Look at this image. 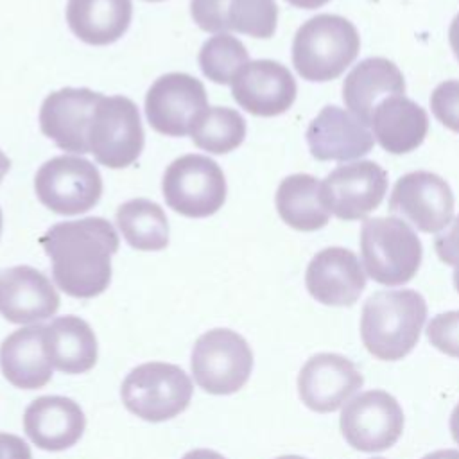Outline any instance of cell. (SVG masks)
<instances>
[{
	"mask_svg": "<svg viewBox=\"0 0 459 459\" xmlns=\"http://www.w3.org/2000/svg\"><path fill=\"white\" fill-rule=\"evenodd\" d=\"M39 244L52 262L56 285L72 298H95L111 281V256L120 240L104 217H84L50 226Z\"/></svg>",
	"mask_w": 459,
	"mask_h": 459,
	"instance_id": "obj_1",
	"label": "cell"
},
{
	"mask_svg": "<svg viewBox=\"0 0 459 459\" xmlns=\"http://www.w3.org/2000/svg\"><path fill=\"white\" fill-rule=\"evenodd\" d=\"M427 319V303L412 289L371 294L360 316L366 350L380 360H400L416 346Z\"/></svg>",
	"mask_w": 459,
	"mask_h": 459,
	"instance_id": "obj_2",
	"label": "cell"
},
{
	"mask_svg": "<svg viewBox=\"0 0 459 459\" xmlns=\"http://www.w3.org/2000/svg\"><path fill=\"white\" fill-rule=\"evenodd\" d=\"M360 38L355 25L339 14L307 20L292 39V65L301 79L326 82L337 79L359 56Z\"/></svg>",
	"mask_w": 459,
	"mask_h": 459,
	"instance_id": "obj_3",
	"label": "cell"
},
{
	"mask_svg": "<svg viewBox=\"0 0 459 459\" xmlns=\"http://www.w3.org/2000/svg\"><path fill=\"white\" fill-rule=\"evenodd\" d=\"M360 255L371 280L396 287L414 278L421 265L423 247L414 230L402 219L373 217L362 222Z\"/></svg>",
	"mask_w": 459,
	"mask_h": 459,
	"instance_id": "obj_4",
	"label": "cell"
},
{
	"mask_svg": "<svg viewBox=\"0 0 459 459\" xmlns=\"http://www.w3.org/2000/svg\"><path fill=\"white\" fill-rule=\"evenodd\" d=\"M192 380L174 364L145 362L127 373L120 396L129 412L145 421H167L181 414L192 400Z\"/></svg>",
	"mask_w": 459,
	"mask_h": 459,
	"instance_id": "obj_5",
	"label": "cell"
},
{
	"mask_svg": "<svg viewBox=\"0 0 459 459\" xmlns=\"http://www.w3.org/2000/svg\"><path fill=\"white\" fill-rule=\"evenodd\" d=\"M145 133L136 104L124 95H102L93 108L88 149L108 169L133 165L143 151Z\"/></svg>",
	"mask_w": 459,
	"mask_h": 459,
	"instance_id": "obj_6",
	"label": "cell"
},
{
	"mask_svg": "<svg viewBox=\"0 0 459 459\" xmlns=\"http://www.w3.org/2000/svg\"><path fill=\"white\" fill-rule=\"evenodd\" d=\"M161 192L165 203L176 213L203 219L222 208L228 186L215 160L204 154H185L165 169Z\"/></svg>",
	"mask_w": 459,
	"mask_h": 459,
	"instance_id": "obj_7",
	"label": "cell"
},
{
	"mask_svg": "<svg viewBox=\"0 0 459 459\" xmlns=\"http://www.w3.org/2000/svg\"><path fill=\"white\" fill-rule=\"evenodd\" d=\"M39 203L59 215H79L91 210L102 195V176L82 156H56L45 161L34 176Z\"/></svg>",
	"mask_w": 459,
	"mask_h": 459,
	"instance_id": "obj_8",
	"label": "cell"
},
{
	"mask_svg": "<svg viewBox=\"0 0 459 459\" xmlns=\"http://www.w3.org/2000/svg\"><path fill=\"white\" fill-rule=\"evenodd\" d=\"M190 368L194 380L206 393L231 394L249 380L253 351L237 332L213 328L195 341Z\"/></svg>",
	"mask_w": 459,
	"mask_h": 459,
	"instance_id": "obj_9",
	"label": "cell"
},
{
	"mask_svg": "<svg viewBox=\"0 0 459 459\" xmlns=\"http://www.w3.org/2000/svg\"><path fill=\"white\" fill-rule=\"evenodd\" d=\"M204 84L183 72L158 77L145 93L149 126L165 136H186L208 109Z\"/></svg>",
	"mask_w": 459,
	"mask_h": 459,
	"instance_id": "obj_10",
	"label": "cell"
},
{
	"mask_svg": "<svg viewBox=\"0 0 459 459\" xmlns=\"http://www.w3.org/2000/svg\"><path fill=\"white\" fill-rule=\"evenodd\" d=\"M339 425L344 439L355 450L382 452L402 436L403 411L393 394L371 389L346 402Z\"/></svg>",
	"mask_w": 459,
	"mask_h": 459,
	"instance_id": "obj_11",
	"label": "cell"
},
{
	"mask_svg": "<svg viewBox=\"0 0 459 459\" xmlns=\"http://www.w3.org/2000/svg\"><path fill=\"white\" fill-rule=\"evenodd\" d=\"M387 192V172L362 160L333 169L321 183L323 203L341 221H359L380 206Z\"/></svg>",
	"mask_w": 459,
	"mask_h": 459,
	"instance_id": "obj_12",
	"label": "cell"
},
{
	"mask_svg": "<svg viewBox=\"0 0 459 459\" xmlns=\"http://www.w3.org/2000/svg\"><path fill=\"white\" fill-rule=\"evenodd\" d=\"M389 210L420 231L437 233L452 222L454 194L450 185L434 172H409L394 183Z\"/></svg>",
	"mask_w": 459,
	"mask_h": 459,
	"instance_id": "obj_13",
	"label": "cell"
},
{
	"mask_svg": "<svg viewBox=\"0 0 459 459\" xmlns=\"http://www.w3.org/2000/svg\"><path fill=\"white\" fill-rule=\"evenodd\" d=\"M102 93L90 88H61L45 97L39 109V129L59 149L86 154L93 108Z\"/></svg>",
	"mask_w": 459,
	"mask_h": 459,
	"instance_id": "obj_14",
	"label": "cell"
},
{
	"mask_svg": "<svg viewBox=\"0 0 459 459\" xmlns=\"http://www.w3.org/2000/svg\"><path fill=\"white\" fill-rule=\"evenodd\" d=\"M298 86L290 70L273 59L249 61L231 81L235 102L255 117H278L296 100Z\"/></svg>",
	"mask_w": 459,
	"mask_h": 459,
	"instance_id": "obj_15",
	"label": "cell"
},
{
	"mask_svg": "<svg viewBox=\"0 0 459 459\" xmlns=\"http://www.w3.org/2000/svg\"><path fill=\"white\" fill-rule=\"evenodd\" d=\"M364 384L357 366L339 353L310 357L298 375L301 402L316 412L337 411Z\"/></svg>",
	"mask_w": 459,
	"mask_h": 459,
	"instance_id": "obj_16",
	"label": "cell"
},
{
	"mask_svg": "<svg viewBox=\"0 0 459 459\" xmlns=\"http://www.w3.org/2000/svg\"><path fill=\"white\" fill-rule=\"evenodd\" d=\"M59 294L52 281L30 265L0 271V316L16 325H36L54 316Z\"/></svg>",
	"mask_w": 459,
	"mask_h": 459,
	"instance_id": "obj_17",
	"label": "cell"
},
{
	"mask_svg": "<svg viewBox=\"0 0 459 459\" xmlns=\"http://www.w3.org/2000/svg\"><path fill=\"white\" fill-rule=\"evenodd\" d=\"M305 285L308 294L323 305L350 307L366 287V273L353 251L325 247L310 260Z\"/></svg>",
	"mask_w": 459,
	"mask_h": 459,
	"instance_id": "obj_18",
	"label": "cell"
},
{
	"mask_svg": "<svg viewBox=\"0 0 459 459\" xmlns=\"http://www.w3.org/2000/svg\"><path fill=\"white\" fill-rule=\"evenodd\" d=\"M190 14L199 29L213 34L235 30L267 39L278 25L274 0H190Z\"/></svg>",
	"mask_w": 459,
	"mask_h": 459,
	"instance_id": "obj_19",
	"label": "cell"
},
{
	"mask_svg": "<svg viewBox=\"0 0 459 459\" xmlns=\"http://www.w3.org/2000/svg\"><path fill=\"white\" fill-rule=\"evenodd\" d=\"M307 143L319 161H350L366 156L375 145V136L353 113L325 106L307 127Z\"/></svg>",
	"mask_w": 459,
	"mask_h": 459,
	"instance_id": "obj_20",
	"label": "cell"
},
{
	"mask_svg": "<svg viewBox=\"0 0 459 459\" xmlns=\"http://www.w3.org/2000/svg\"><path fill=\"white\" fill-rule=\"evenodd\" d=\"M23 429L41 450L59 452L74 446L84 429L86 418L77 402L66 396H39L23 412Z\"/></svg>",
	"mask_w": 459,
	"mask_h": 459,
	"instance_id": "obj_21",
	"label": "cell"
},
{
	"mask_svg": "<svg viewBox=\"0 0 459 459\" xmlns=\"http://www.w3.org/2000/svg\"><path fill=\"white\" fill-rule=\"evenodd\" d=\"M405 79L385 57H368L353 66L342 84V100L350 113L369 126L375 108L387 97L403 95Z\"/></svg>",
	"mask_w": 459,
	"mask_h": 459,
	"instance_id": "obj_22",
	"label": "cell"
},
{
	"mask_svg": "<svg viewBox=\"0 0 459 459\" xmlns=\"http://www.w3.org/2000/svg\"><path fill=\"white\" fill-rule=\"evenodd\" d=\"M0 368L9 384L20 389H39L52 378V364L45 350V326L14 330L2 341Z\"/></svg>",
	"mask_w": 459,
	"mask_h": 459,
	"instance_id": "obj_23",
	"label": "cell"
},
{
	"mask_svg": "<svg viewBox=\"0 0 459 459\" xmlns=\"http://www.w3.org/2000/svg\"><path fill=\"white\" fill-rule=\"evenodd\" d=\"M369 126L384 151L407 154L423 143L429 133V117L414 100L405 95H393L375 108Z\"/></svg>",
	"mask_w": 459,
	"mask_h": 459,
	"instance_id": "obj_24",
	"label": "cell"
},
{
	"mask_svg": "<svg viewBox=\"0 0 459 459\" xmlns=\"http://www.w3.org/2000/svg\"><path fill=\"white\" fill-rule=\"evenodd\" d=\"M131 0H68L66 22L84 43L104 47L118 41L131 25Z\"/></svg>",
	"mask_w": 459,
	"mask_h": 459,
	"instance_id": "obj_25",
	"label": "cell"
},
{
	"mask_svg": "<svg viewBox=\"0 0 459 459\" xmlns=\"http://www.w3.org/2000/svg\"><path fill=\"white\" fill-rule=\"evenodd\" d=\"M45 350L50 364L66 375L90 371L99 355L91 326L77 316H61L45 326Z\"/></svg>",
	"mask_w": 459,
	"mask_h": 459,
	"instance_id": "obj_26",
	"label": "cell"
},
{
	"mask_svg": "<svg viewBox=\"0 0 459 459\" xmlns=\"http://www.w3.org/2000/svg\"><path fill=\"white\" fill-rule=\"evenodd\" d=\"M274 203L281 221L298 231H316L330 221V212L323 203L321 181L310 174L299 172L281 179Z\"/></svg>",
	"mask_w": 459,
	"mask_h": 459,
	"instance_id": "obj_27",
	"label": "cell"
},
{
	"mask_svg": "<svg viewBox=\"0 0 459 459\" xmlns=\"http://www.w3.org/2000/svg\"><path fill=\"white\" fill-rule=\"evenodd\" d=\"M126 242L138 251H161L169 246V221L165 210L145 197L122 203L115 213Z\"/></svg>",
	"mask_w": 459,
	"mask_h": 459,
	"instance_id": "obj_28",
	"label": "cell"
},
{
	"mask_svg": "<svg viewBox=\"0 0 459 459\" xmlns=\"http://www.w3.org/2000/svg\"><path fill=\"white\" fill-rule=\"evenodd\" d=\"M190 136L199 149L210 154H226L244 142L246 120L233 108L213 106L204 111Z\"/></svg>",
	"mask_w": 459,
	"mask_h": 459,
	"instance_id": "obj_29",
	"label": "cell"
},
{
	"mask_svg": "<svg viewBox=\"0 0 459 459\" xmlns=\"http://www.w3.org/2000/svg\"><path fill=\"white\" fill-rule=\"evenodd\" d=\"M199 66L204 77L215 84H231L237 74L249 63L244 43L231 34L208 38L199 50Z\"/></svg>",
	"mask_w": 459,
	"mask_h": 459,
	"instance_id": "obj_30",
	"label": "cell"
},
{
	"mask_svg": "<svg viewBox=\"0 0 459 459\" xmlns=\"http://www.w3.org/2000/svg\"><path fill=\"white\" fill-rule=\"evenodd\" d=\"M430 109L445 127L459 133V79L443 81L434 88Z\"/></svg>",
	"mask_w": 459,
	"mask_h": 459,
	"instance_id": "obj_31",
	"label": "cell"
},
{
	"mask_svg": "<svg viewBox=\"0 0 459 459\" xmlns=\"http://www.w3.org/2000/svg\"><path fill=\"white\" fill-rule=\"evenodd\" d=\"M427 337L436 350L459 359V310L434 316L427 326Z\"/></svg>",
	"mask_w": 459,
	"mask_h": 459,
	"instance_id": "obj_32",
	"label": "cell"
},
{
	"mask_svg": "<svg viewBox=\"0 0 459 459\" xmlns=\"http://www.w3.org/2000/svg\"><path fill=\"white\" fill-rule=\"evenodd\" d=\"M434 247L441 262L459 267V215L450 222L448 230L436 237Z\"/></svg>",
	"mask_w": 459,
	"mask_h": 459,
	"instance_id": "obj_33",
	"label": "cell"
},
{
	"mask_svg": "<svg viewBox=\"0 0 459 459\" xmlns=\"http://www.w3.org/2000/svg\"><path fill=\"white\" fill-rule=\"evenodd\" d=\"M0 459H32V454L22 437L0 432Z\"/></svg>",
	"mask_w": 459,
	"mask_h": 459,
	"instance_id": "obj_34",
	"label": "cell"
},
{
	"mask_svg": "<svg viewBox=\"0 0 459 459\" xmlns=\"http://www.w3.org/2000/svg\"><path fill=\"white\" fill-rule=\"evenodd\" d=\"M448 41H450V48L455 56V59L459 61V14L454 16L450 29H448Z\"/></svg>",
	"mask_w": 459,
	"mask_h": 459,
	"instance_id": "obj_35",
	"label": "cell"
},
{
	"mask_svg": "<svg viewBox=\"0 0 459 459\" xmlns=\"http://www.w3.org/2000/svg\"><path fill=\"white\" fill-rule=\"evenodd\" d=\"M183 459H226V457L221 455L219 452H213V450H208V448H197V450H192V452L185 454Z\"/></svg>",
	"mask_w": 459,
	"mask_h": 459,
	"instance_id": "obj_36",
	"label": "cell"
},
{
	"mask_svg": "<svg viewBox=\"0 0 459 459\" xmlns=\"http://www.w3.org/2000/svg\"><path fill=\"white\" fill-rule=\"evenodd\" d=\"M421 459H459V450H454V448L436 450V452L427 454V455L421 457Z\"/></svg>",
	"mask_w": 459,
	"mask_h": 459,
	"instance_id": "obj_37",
	"label": "cell"
},
{
	"mask_svg": "<svg viewBox=\"0 0 459 459\" xmlns=\"http://www.w3.org/2000/svg\"><path fill=\"white\" fill-rule=\"evenodd\" d=\"M285 2H289L290 5L299 7V9H317V7H323L325 4H328L330 0H285Z\"/></svg>",
	"mask_w": 459,
	"mask_h": 459,
	"instance_id": "obj_38",
	"label": "cell"
},
{
	"mask_svg": "<svg viewBox=\"0 0 459 459\" xmlns=\"http://www.w3.org/2000/svg\"><path fill=\"white\" fill-rule=\"evenodd\" d=\"M450 432H452L454 441L459 445V403L455 405V409L450 416Z\"/></svg>",
	"mask_w": 459,
	"mask_h": 459,
	"instance_id": "obj_39",
	"label": "cell"
},
{
	"mask_svg": "<svg viewBox=\"0 0 459 459\" xmlns=\"http://www.w3.org/2000/svg\"><path fill=\"white\" fill-rule=\"evenodd\" d=\"M9 169H11V160L0 151V183H2L4 176L9 172Z\"/></svg>",
	"mask_w": 459,
	"mask_h": 459,
	"instance_id": "obj_40",
	"label": "cell"
},
{
	"mask_svg": "<svg viewBox=\"0 0 459 459\" xmlns=\"http://www.w3.org/2000/svg\"><path fill=\"white\" fill-rule=\"evenodd\" d=\"M454 285H455V289L459 292V267L454 269Z\"/></svg>",
	"mask_w": 459,
	"mask_h": 459,
	"instance_id": "obj_41",
	"label": "cell"
},
{
	"mask_svg": "<svg viewBox=\"0 0 459 459\" xmlns=\"http://www.w3.org/2000/svg\"><path fill=\"white\" fill-rule=\"evenodd\" d=\"M276 459H305L301 455H281V457H276Z\"/></svg>",
	"mask_w": 459,
	"mask_h": 459,
	"instance_id": "obj_42",
	"label": "cell"
},
{
	"mask_svg": "<svg viewBox=\"0 0 459 459\" xmlns=\"http://www.w3.org/2000/svg\"><path fill=\"white\" fill-rule=\"evenodd\" d=\"M2 226H4V215H2V208H0V235H2Z\"/></svg>",
	"mask_w": 459,
	"mask_h": 459,
	"instance_id": "obj_43",
	"label": "cell"
},
{
	"mask_svg": "<svg viewBox=\"0 0 459 459\" xmlns=\"http://www.w3.org/2000/svg\"><path fill=\"white\" fill-rule=\"evenodd\" d=\"M145 2H163V0H145Z\"/></svg>",
	"mask_w": 459,
	"mask_h": 459,
	"instance_id": "obj_44",
	"label": "cell"
},
{
	"mask_svg": "<svg viewBox=\"0 0 459 459\" xmlns=\"http://www.w3.org/2000/svg\"><path fill=\"white\" fill-rule=\"evenodd\" d=\"M373 459H384V457H373Z\"/></svg>",
	"mask_w": 459,
	"mask_h": 459,
	"instance_id": "obj_45",
	"label": "cell"
}]
</instances>
